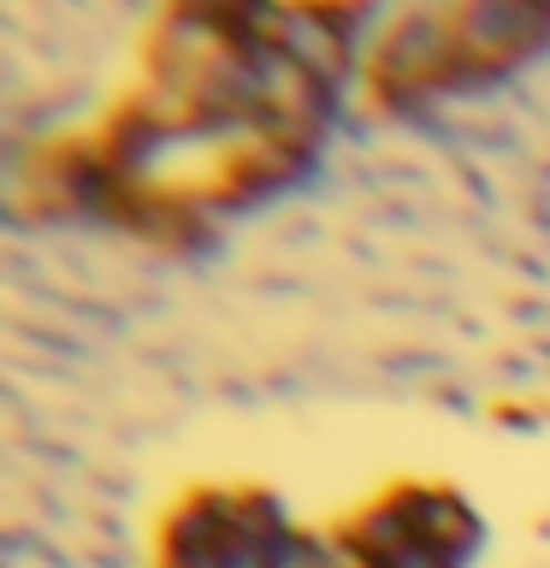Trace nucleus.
I'll return each mask as SVG.
<instances>
[{
    "label": "nucleus",
    "mask_w": 550,
    "mask_h": 568,
    "mask_svg": "<svg viewBox=\"0 0 550 568\" xmlns=\"http://www.w3.org/2000/svg\"><path fill=\"white\" fill-rule=\"evenodd\" d=\"M344 71L332 12H172L149 83L89 142L53 154L65 190L124 225H195L291 184Z\"/></svg>",
    "instance_id": "nucleus-1"
},
{
    "label": "nucleus",
    "mask_w": 550,
    "mask_h": 568,
    "mask_svg": "<svg viewBox=\"0 0 550 568\" xmlns=\"http://www.w3.org/2000/svg\"><path fill=\"white\" fill-rule=\"evenodd\" d=\"M473 515L450 491L397 486L337 532L291 527L255 491H195L166 521L160 568H461Z\"/></svg>",
    "instance_id": "nucleus-2"
},
{
    "label": "nucleus",
    "mask_w": 550,
    "mask_h": 568,
    "mask_svg": "<svg viewBox=\"0 0 550 568\" xmlns=\"http://www.w3.org/2000/svg\"><path fill=\"white\" fill-rule=\"evenodd\" d=\"M550 24L532 12H432L408 18V24L385 42V60L373 71V83H385V95H420L438 83L479 78L486 65H503L515 53H527V30Z\"/></svg>",
    "instance_id": "nucleus-3"
}]
</instances>
